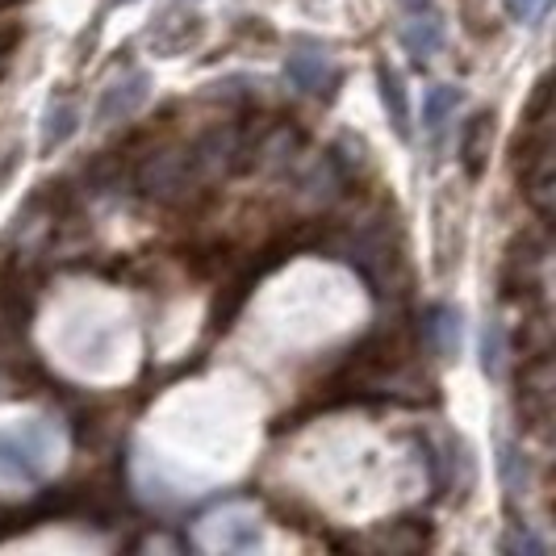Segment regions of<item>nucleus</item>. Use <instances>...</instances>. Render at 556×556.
Here are the masks:
<instances>
[{"label": "nucleus", "instance_id": "nucleus-1", "mask_svg": "<svg viewBox=\"0 0 556 556\" xmlns=\"http://www.w3.org/2000/svg\"><path fill=\"white\" fill-rule=\"evenodd\" d=\"M323 243L343 264H352L372 285V293H390V285L402 273V243H397V230L386 218H364V223L348 226V230H339Z\"/></svg>", "mask_w": 556, "mask_h": 556}, {"label": "nucleus", "instance_id": "nucleus-2", "mask_svg": "<svg viewBox=\"0 0 556 556\" xmlns=\"http://www.w3.org/2000/svg\"><path fill=\"white\" fill-rule=\"evenodd\" d=\"M135 185L147 201H160V205H180L185 197L201 189L193 164H189V151H151L142 155V164L135 167Z\"/></svg>", "mask_w": 556, "mask_h": 556}, {"label": "nucleus", "instance_id": "nucleus-3", "mask_svg": "<svg viewBox=\"0 0 556 556\" xmlns=\"http://www.w3.org/2000/svg\"><path fill=\"white\" fill-rule=\"evenodd\" d=\"M197 544L210 553H255L264 544V523L248 506H226L197 528Z\"/></svg>", "mask_w": 556, "mask_h": 556}, {"label": "nucleus", "instance_id": "nucleus-4", "mask_svg": "<svg viewBox=\"0 0 556 556\" xmlns=\"http://www.w3.org/2000/svg\"><path fill=\"white\" fill-rule=\"evenodd\" d=\"M544 255H548V248L540 239H531V235H519L510 243L498 280L506 302H531V298H540V289H544Z\"/></svg>", "mask_w": 556, "mask_h": 556}, {"label": "nucleus", "instance_id": "nucleus-5", "mask_svg": "<svg viewBox=\"0 0 556 556\" xmlns=\"http://www.w3.org/2000/svg\"><path fill=\"white\" fill-rule=\"evenodd\" d=\"M515 406H519V418L531 431H548V422H553V356L548 352L523 356Z\"/></svg>", "mask_w": 556, "mask_h": 556}, {"label": "nucleus", "instance_id": "nucleus-6", "mask_svg": "<svg viewBox=\"0 0 556 556\" xmlns=\"http://www.w3.org/2000/svg\"><path fill=\"white\" fill-rule=\"evenodd\" d=\"M51 452V431L47 427H26V431H0V469L13 477H38Z\"/></svg>", "mask_w": 556, "mask_h": 556}, {"label": "nucleus", "instance_id": "nucleus-7", "mask_svg": "<svg viewBox=\"0 0 556 556\" xmlns=\"http://www.w3.org/2000/svg\"><path fill=\"white\" fill-rule=\"evenodd\" d=\"M285 76H289L293 88H302L306 97H327V101H331L339 80H343V72L334 67V59L327 51H298V55H289Z\"/></svg>", "mask_w": 556, "mask_h": 556}, {"label": "nucleus", "instance_id": "nucleus-8", "mask_svg": "<svg viewBox=\"0 0 556 556\" xmlns=\"http://www.w3.org/2000/svg\"><path fill=\"white\" fill-rule=\"evenodd\" d=\"M142 101H147V76H142V72H122V76H113L110 88L101 92V105H97V126L126 122Z\"/></svg>", "mask_w": 556, "mask_h": 556}, {"label": "nucleus", "instance_id": "nucleus-9", "mask_svg": "<svg viewBox=\"0 0 556 556\" xmlns=\"http://www.w3.org/2000/svg\"><path fill=\"white\" fill-rule=\"evenodd\" d=\"M490 147H494V113L481 110L465 122L460 130V167L469 180H481L485 176V164H490Z\"/></svg>", "mask_w": 556, "mask_h": 556}, {"label": "nucleus", "instance_id": "nucleus-10", "mask_svg": "<svg viewBox=\"0 0 556 556\" xmlns=\"http://www.w3.org/2000/svg\"><path fill=\"white\" fill-rule=\"evenodd\" d=\"M440 42H444V22H440V13H431V9H418L415 22H406V29H402V47H406V55H415L418 63L435 55Z\"/></svg>", "mask_w": 556, "mask_h": 556}, {"label": "nucleus", "instance_id": "nucleus-11", "mask_svg": "<svg viewBox=\"0 0 556 556\" xmlns=\"http://www.w3.org/2000/svg\"><path fill=\"white\" fill-rule=\"evenodd\" d=\"M377 84H381V105H386V113H390L393 135L406 142V139H410V105H406V84H402V76L393 72L390 63H381V67H377Z\"/></svg>", "mask_w": 556, "mask_h": 556}, {"label": "nucleus", "instance_id": "nucleus-12", "mask_svg": "<svg viewBox=\"0 0 556 556\" xmlns=\"http://www.w3.org/2000/svg\"><path fill=\"white\" fill-rule=\"evenodd\" d=\"M422 339L440 356H456V348H460V314L452 306H431L427 323H422Z\"/></svg>", "mask_w": 556, "mask_h": 556}, {"label": "nucleus", "instance_id": "nucleus-13", "mask_svg": "<svg viewBox=\"0 0 556 556\" xmlns=\"http://www.w3.org/2000/svg\"><path fill=\"white\" fill-rule=\"evenodd\" d=\"M76 126H80V110L72 101H51L47 113H42V151L51 155L55 147H63L76 135Z\"/></svg>", "mask_w": 556, "mask_h": 556}, {"label": "nucleus", "instance_id": "nucleus-14", "mask_svg": "<svg viewBox=\"0 0 556 556\" xmlns=\"http://www.w3.org/2000/svg\"><path fill=\"white\" fill-rule=\"evenodd\" d=\"M456 105H460V92L456 88H447V84L427 88V97H422V130L427 135H440L447 126V117L456 113Z\"/></svg>", "mask_w": 556, "mask_h": 556}, {"label": "nucleus", "instance_id": "nucleus-15", "mask_svg": "<svg viewBox=\"0 0 556 556\" xmlns=\"http://www.w3.org/2000/svg\"><path fill=\"white\" fill-rule=\"evenodd\" d=\"M498 473H502V485H506V498L510 502L528 498L531 469H528V460H523V452H519V447H510V444L498 447Z\"/></svg>", "mask_w": 556, "mask_h": 556}, {"label": "nucleus", "instance_id": "nucleus-16", "mask_svg": "<svg viewBox=\"0 0 556 556\" xmlns=\"http://www.w3.org/2000/svg\"><path fill=\"white\" fill-rule=\"evenodd\" d=\"M377 544L390 548V553H418V548L427 544V519H422V523H418V519H397L390 528H381Z\"/></svg>", "mask_w": 556, "mask_h": 556}, {"label": "nucleus", "instance_id": "nucleus-17", "mask_svg": "<svg viewBox=\"0 0 556 556\" xmlns=\"http://www.w3.org/2000/svg\"><path fill=\"white\" fill-rule=\"evenodd\" d=\"M197 38V17H167L160 34H151V42L164 51V55H180L189 42Z\"/></svg>", "mask_w": 556, "mask_h": 556}, {"label": "nucleus", "instance_id": "nucleus-18", "mask_svg": "<svg viewBox=\"0 0 556 556\" xmlns=\"http://www.w3.org/2000/svg\"><path fill=\"white\" fill-rule=\"evenodd\" d=\"M502 361H506V331L498 323H485V331H481V368L490 377H502Z\"/></svg>", "mask_w": 556, "mask_h": 556}, {"label": "nucleus", "instance_id": "nucleus-19", "mask_svg": "<svg viewBox=\"0 0 556 556\" xmlns=\"http://www.w3.org/2000/svg\"><path fill=\"white\" fill-rule=\"evenodd\" d=\"M506 4V13L515 17V22H523V26H540L544 17H548V9H553V0H502Z\"/></svg>", "mask_w": 556, "mask_h": 556}, {"label": "nucleus", "instance_id": "nucleus-20", "mask_svg": "<svg viewBox=\"0 0 556 556\" xmlns=\"http://www.w3.org/2000/svg\"><path fill=\"white\" fill-rule=\"evenodd\" d=\"M502 553H531V556H544V540H535L531 531L523 528H510V535L502 540Z\"/></svg>", "mask_w": 556, "mask_h": 556}, {"label": "nucleus", "instance_id": "nucleus-21", "mask_svg": "<svg viewBox=\"0 0 556 556\" xmlns=\"http://www.w3.org/2000/svg\"><path fill=\"white\" fill-rule=\"evenodd\" d=\"M17 29H0V76L9 72V59H13V47H17Z\"/></svg>", "mask_w": 556, "mask_h": 556}, {"label": "nucleus", "instance_id": "nucleus-22", "mask_svg": "<svg viewBox=\"0 0 556 556\" xmlns=\"http://www.w3.org/2000/svg\"><path fill=\"white\" fill-rule=\"evenodd\" d=\"M402 4H406V9H415V13L418 9H431V0H402Z\"/></svg>", "mask_w": 556, "mask_h": 556}, {"label": "nucleus", "instance_id": "nucleus-23", "mask_svg": "<svg viewBox=\"0 0 556 556\" xmlns=\"http://www.w3.org/2000/svg\"><path fill=\"white\" fill-rule=\"evenodd\" d=\"M110 4H130V0H110Z\"/></svg>", "mask_w": 556, "mask_h": 556}]
</instances>
